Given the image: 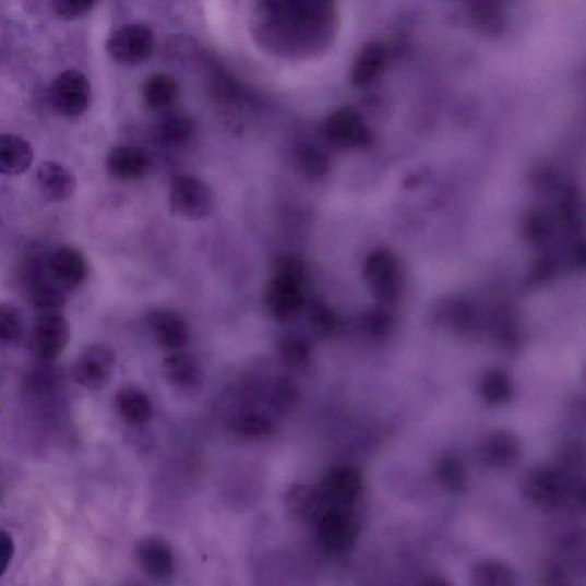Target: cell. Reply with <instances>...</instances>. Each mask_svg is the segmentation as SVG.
I'll return each mask as SVG.
<instances>
[{
  "label": "cell",
  "instance_id": "cell-9",
  "mask_svg": "<svg viewBox=\"0 0 586 586\" xmlns=\"http://www.w3.org/2000/svg\"><path fill=\"white\" fill-rule=\"evenodd\" d=\"M148 325L159 346L170 350H180L191 339L190 325L177 312L156 309L148 314Z\"/></svg>",
  "mask_w": 586,
  "mask_h": 586
},
{
  "label": "cell",
  "instance_id": "cell-1",
  "mask_svg": "<svg viewBox=\"0 0 586 586\" xmlns=\"http://www.w3.org/2000/svg\"><path fill=\"white\" fill-rule=\"evenodd\" d=\"M265 307L272 319L279 323L297 319L307 307L303 288V266L297 256H279L265 292Z\"/></svg>",
  "mask_w": 586,
  "mask_h": 586
},
{
  "label": "cell",
  "instance_id": "cell-16",
  "mask_svg": "<svg viewBox=\"0 0 586 586\" xmlns=\"http://www.w3.org/2000/svg\"><path fill=\"white\" fill-rule=\"evenodd\" d=\"M155 132L162 143L179 147L190 142L194 133V122L189 115L170 109L162 112Z\"/></svg>",
  "mask_w": 586,
  "mask_h": 586
},
{
  "label": "cell",
  "instance_id": "cell-12",
  "mask_svg": "<svg viewBox=\"0 0 586 586\" xmlns=\"http://www.w3.org/2000/svg\"><path fill=\"white\" fill-rule=\"evenodd\" d=\"M140 569L148 576L166 579L175 572V557L171 548L160 538L147 537L135 549Z\"/></svg>",
  "mask_w": 586,
  "mask_h": 586
},
{
  "label": "cell",
  "instance_id": "cell-2",
  "mask_svg": "<svg viewBox=\"0 0 586 586\" xmlns=\"http://www.w3.org/2000/svg\"><path fill=\"white\" fill-rule=\"evenodd\" d=\"M169 200L174 213L184 219L202 220L213 214V191L203 180L191 175H179L172 179Z\"/></svg>",
  "mask_w": 586,
  "mask_h": 586
},
{
  "label": "cell",
  "instance_id": "cell-23",
  "mask_svg": "<svg viewBox=\"0 0 586 586\" xmlns=\"http://www.w3.org/2000/svg\"><path fill=\"white\" fill-rule=\"evenodd\" d=\"M294 162L297 171L304 177L318 178L327 169L325 156L314 146H299Z\"/></svg>",
  "mask_w": 586,
  "mask_h": 586
},
{
  "label": "cell",
  "instance_id": "cell-18",
  "mask_svg": "<svg viewBox=\"0 0 586 586\" xmlns=\"http://www.w3.org/2000/svg\"><path fill=\"white\" fill-rule=\"evenodd\" d=\"M286 506L295 521L300 523L310 522L319 513L320 495L310 486L297 483L287 491Z\"/></svg>",
  "mask_w": 586,
  "mask_h": 586
},
{
  "label": "cell",
  "instance_id": "cell-24",
  "mask_svg": "<svg viewBox=\"0 0 586 586\" xmlns=\"http://www.w3.org/2000/svg\"><path fill=\"white\" fill-rule=\"evenodd\" d=\"M299 400V387L291 379L278 380L271 390L270 403L276 411L287 412Z\"/></svg>",
  "mask_w": 586,
  "mask_h": 586
},
{
  "label": "cell",
  "instance_id": "cell-13",
  "mask_svg": "<svg viewBox=\"0 0 586 586\" xmlns=\"http://www.w3.org/2000/svg\"><path fill=\"white\" fill-rule=\"evenodd\" d=\"M169 384L180 391H192L202 384L203 371L198 359L184 351L175 350L163 362Z\"/></svg>",
  "mask_w": 586,
  "mask_h": 586
},
{
  "label": "cell",
  "instance_id": "cell-26",
  "mask_svg": "<svg viewBox=\"0 0 586 586\" xmlns=\"http://www.w3.org/2000/svg\"><path fill=\"white\" fill-rule=\"evenodd\" d=\"M356 127L355 116L347 110H339L326 121L325 131L335 143H347L355 136Z\"/></svg>",
  "mask_w": 586,
  "mask_h": 586
},
{
  "label": "cell",
  "instance_id": "cell-10",
  "mask_svg": "<svg viewBox=\"0 0 586 586\" xmlns=\"http://www.w3.org/2000/svg\"><path fill=\"white\" fill-rule=\"evenodd\" d=\"M151 156L144 148L119 146L112 148L106 160L109 175L121 181L144 178L151 169Z\"/></svg>",
  "mask_w": 586,
  "mask_h": 586
},
{
  "label": "cell",
  "instance_id": "cell-21",
  "mask_svg": "<svg viewBox=\"0 0 586 586\" xmlns=\"http://www.w3.org/2000/svg\"><path fill=\"white\" fill-rule=\"evenodd\" d=\"M23 336H25V322L21 312L11 303H0V346H15Z\"/></svg>",
  "mask_w": 586,
  "mask_h": 586
},
{
  "label": "cell",
  "instance_id": "cell-14",
  "mask_svg": "<svg viewBox=\"0 0 586 586\" xmlns=\"http://www.w3.org/2000/svg\"><path fill=\"white\" fill-rule=\"evenodd\" d=\"M34 157V150L27 140L14 134H0V174H25L32 168Z\"/></svg>",
  "mask_w": 586,
  "mask_h": 586
},
{
  "label": "cell",
  "instance_id": "cell-5",
  "mask_svg": "<svg viewBox=\"0 0 586 586\" xmlns=\"http://www.w3.org/2000/svg\"><path fill=\"white\" fill-rule=\"evenodd\" d=\"M116 366L115 351L95 344L81 351L73 368L75 382L87 390H101L111 381Z\"/></svg>",
  "mask_w": 586,
  "mask_h": 586
},
{
  "label": "cell",
  "instance_id": "cell-11",
  "mask_svg": "<svg viewBox=\"0 0 586 586\" xmlns=\"http://www.w3.org/2000/svg\"><path fill=\"white\" fill-rule=\"evenodd\" d=\"M37 183L41 195L52 203L72 198L77 189L74 174L58 162H44L37 170Z\"/></svg>",
  "mask_w": 586,
  "mask_h": 586
},
{
  "label": "cell",
  "instance_id": "cell-4",
  "mask_svg": "<svg viewBox=\"0 0 586 586\" xmlns=\"http://www.w3.org/2000/svg\"><path fill=\"white\" fill-rule=\"evenodd\" d=\"M153 32L144 25H128L115 32L107 43L109 56L122 64H139L147 61L154 52Z\"/></svg>",
  "mask_w": 586,
  "mask_h": 586
},
{
  "label": "cell",
  "instance_id": "cell-27",
  "mask_svg": "<svg viewBox=\"0 0 586 586\" xmlns=\"http://www.w3.org/2000/svg\"><path fill=\"white\" fill-rule=\"evenodd\" d=\"M97 3V0H53L56 14L63 20H75L87 12Z\"/></svg>",
  "mask_w": 586,
  "mask_h": 586
},
{
  "label": "cell",
  "instance_id": "cell-28",
  "mask_svg": "<svg viewBox=\"0 0 586 586\" xmlns=\"http://www.w3.org/2000/svg\"><path fill=\"white\" fill-rule=\"evenodd\" d=\"M15 552V545L12 536L0 529V577L9 570Z\"/></svg>",
  "mask_w": 586,
  "mask_h": 586
},
{
  "label": "cell",
  "instance_id": "cell-8",
  "mask_svg": "<svg viewBox=\"0 0 586 586\" xmlns=\"http://www.w3.org/2000/svg\"><path fill=\"white\" fill-rule=\"evenodd\" d=\"M28 290L36 310L41 313L59 312L65 304L68 291L60 287L45 264H34L28 275Z\"/></svg>",
  "mask_w": 586,
  "mask_h": 586
},
{
  "label": "cell",
  "instance_id": "cell-7",
  "mask_svg": "<svg viewBox=\"0 0 586 586\" xmlns=\"http://www.w3.org/2000/svg\"><path fill=\"white\" fill-rule=\"evenodd\" d=\"M46 267L56 283L68 292L81 287L88 276L86 258L74 247L57 249L46 261Z\"/></svg>",
  "mask_w": 586,
  "mask_h": 586
},
{
  "label": "cell",
  "instance_id": "cell-17",
  "mask_svg": "<svg viewBox=\"0 0 586 586\" xmlns=\"http://www.w3.org/2000/svg\"><path fill=\"white\" fill-rule=\"evenodd\" d=\"M142 92L145 106L154 112L172 109L178 98L177 82L166 74L150 76L144 82Z\"/></svg>",
  "mask_w": 586,
  "mask_h": 586
},
{
  "label": "cell",
  "instance_id": "cell-22",
  "mask_svg": "<svg viewBox=\"0 0 586 586\" xmlns=\"http://www.w3.org/2000/svg\"><path fill=\"white\" fill-rule=\"evenodd\" d=\"M319 531L321 542L327 549L343 548L348 538V525L337 511H330L323 515Z\"/></svg>",
  "mask_w": 586,
  "mask_h": 586
},
{
  "label": "cell",
  "instance_id": "cell-20",
  "mask_svg": "<svg viewBox=\"0 0 586 586\" xmlns=\"http://www.w3.org/2000/svg\"><path fill=\"white\" fill-rule=\"evenodd\" d=\"M277 355L287 367L300 369L311 359V346L307 338L299 334H287L277 342Z\"/></svg>",
  "mask_w": 586,
  "mask_h": 586
},
{
  "label": "cell",
  "instance_id": "cell-19",
  "mask_svg": "<svg viewBox=\"0 0 586 586\" xmlns=\"http://www.w3.org/2000/svg\"><path fill=\"white\" fill-rule=\"evenodd\" d=\"M232 429L242 439L262 440L273 433L274 421L265 412L247 410L234 419Z\"/></svg>",
  "mask_w": 586,
  "mask_h": 586
},
{
  "label": "cell",
  "instance_id": "cell-15",
  "mask_svg": "<svg viewBox=\"0 0 586 586\" xmlns=\"http://www.w3.org/2000/svg\"><path fill=\"white\" fill-rule=\"evenodd\" d=\"M117 412L128 423L140 426L147 423L153 415V404L143 390L136 387H124L115 397Z\"/></svg>",
  "mask_w": 586,
  "mask_h": 586
},
{
  "label": "cell",
  "instance_id": "cell-25",
  "mask_svg": "<svg viewBox=\"0 0 586 586\" xmlns=\"http://www.w3.org/2000/svg\"><path fill=\"white\" fill-rule=\"evenodd\" d=\"M383 62V53L376 45L366 49L357 60L354 69V82L356 84H364L379 73V69Z\"/></svg>",
  "mask_w": 586,
  "mask_h": 586
},
{
  "label": "cell",
  "instance_id": "cell-3",
  "mask_svg": "<svg viewBox=\"0 0 586 586\" xmlns=\"http://www.w3.org/2000/svg\"><path fill=\"white\" fill-rule=\"evenodd\" d=\"M72 338V327L59 312L41 313L32 333V349L41 361L58 359Z\"/></svg>",
  "mask_w": 586,
  "mask_h": 586
},
{
  "label": "cell",
  "instance_id": "cell-6",
  "mask_svg": "<svg viewBox=\"0 0 586 586\" xmlns=\"http://www.w3.org/2000/svg\"><path fill=\"white\" fill-rule=\"evenodd\" d=\"M88 80L77 70H67L53 82L51 101L63 116L77 117L83 115L91 103Z\"/></svg>",
  "mask_w": 586,
  "mask_h": 586
}]
</instances>
